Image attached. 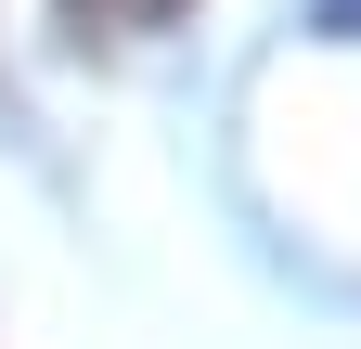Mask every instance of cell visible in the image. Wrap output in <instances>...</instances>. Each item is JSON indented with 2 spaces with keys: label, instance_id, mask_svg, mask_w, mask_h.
I'll return each instance as SVG.
<instances>
[{
  "label": "cell",
  "instance_id": "cell-2",
  "mask_svg": "<svg viewBox=\"0 0 361 349\" xmlns=\"http://www.w3.org/2000/svg\"><path fill=\"white\" fill-rule=\"evenodd\" d=\"M323 26H336V39H361V0H323Z\"/></svg>",
  "mask_w": 361,
  "mask_h": 349
},
{
  "label": "cell",
  "instance_id": "cell-1",
  "mask_svg": "<svg viewBox=\"0 0 361 349\" xmlns=\"http://www.w3.org/2000/svg\"><path fill=\"white\" fill-rule=\"evenodd\" d=\"M52 13H65L78 39H155V26L180 13V0H52Z\"/></svg>",
  "mask_w": 361,
  "mask_h": 349
}]
</instances>
